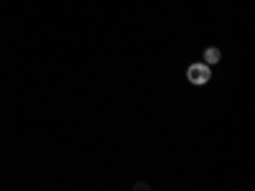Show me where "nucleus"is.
<instances>
[{
    "label": "nucleus",
    "instance_id": "nucleus-1",
    "mask_svg": "<svg viewBox=\"0 0 255 191\" xmlns=\"http://www.w3.org/2000/svg\"><path fill=\"white\" fill-rule=\"evenodd\" d=\"M186 79L191 84H207L212 79V69L207 67L204 61H197V64H191V67L186 69Z\"/></svg>",
    "mask_w": 255,
    "mask_h": 191
},
{
    "label": "nucleus",
    "instance_id": "nucleus-2",
    "mask_svg": "<svg viewBox=\"0 0 255 191\" xmlns=\"http://www.w3.org/2000/svg\"><path fill=\"white\" fill-rule=\"evenodd\" d=\"M220 59H222V51L217 46L204 49V64H207V67H209V64H220Z\"/></svg>",
    "mask_w": 255,
    "mask_h": 191
}]
</instances>
